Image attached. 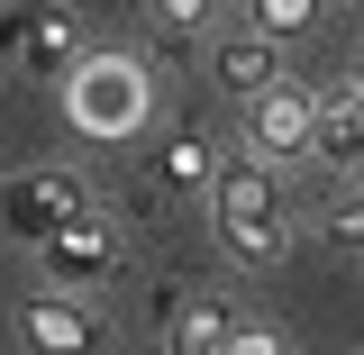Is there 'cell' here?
<instances>
[{"label": "cell", "instance_id": "cell-2", "mask_svg": "<svg viewBox=\"0 0 364 355\" xmlns=\"http://www.w3.org/2000/svg\"><path fill=\"white\" fill-rule=\"evenodd\" d=\"M64 119H73V137H91V146H119V137H136L155 119V73H146L136 55H100V46H91L82 64L64 73Z\"/></svg>", "mask_w": 364, "mask_h": 355}, {"label": "cell", "instance_id": "cell-1", "mask_svg": "<svg viewBox=\"0 0 364 355\" xmlns=\"http://www.w3.org/2000/svg\"><path fill=\"white\" fill-rule=\"evenodd\" d=\"M210 228H219V246L237 255L246 273H264L291 255V201H282V182H273V164H228L219 182H210Z\"/></svg>", "mask_w": 364, "mask_h": 355}, {"label": "cell", "instance_id": "cell-4", "mask_svg": "<svg viewBox=\"0 0 364 355\" xmlns=\"http://www.w3.org/2000/svg\"><path fill=\"white\" fill-rule=\"evenodd\" d=\"M18 346L28 355H100L109 346V319L91 292H64V282H46L18 301Z\"/></svg>", "mask_w": 364, "mask_h": 355}, {"label": "cell", "instance_id": "cell-6", "mask_svg": "<svg viewBox=\"0 0 364 355\" xmlns=\"http://www.w3.org/2000/svg\"><path fill=\"white\" fill-rule=\"evenodd\" d=\"M37 265H46V282H64V292H91V282H109V273L128 265V246H119V228L100 219V210H82L73 228H55L37 246Z\"/></svg>", "mask_w": 364, "mask_h": 355}, {"label": "cell", "instance_id": "cell-10", "mask_svg": "<svg viewBox=\"0 0 364 355\" xmlns=\"http://www.w3.org/2000/svg\"><path fill=\"white\" fill-rule=\"evenodd\" d=\"M155 182H164V191H210V182H219L210 137H200V128H173L164 146H155Z\"/></svg>", "mask_w": 364, "mask_h": 355}, {"label": "cell", "instance_id": "cell-15", "mask_svg": "<svg viewBox=\"0 0 364 355\" xmlns=\"http://www.w3.org/2000/svg\"><path fill=\"white\" fill-rule=\"evenodd\" d=\"M210 9H219V0H155V18H164V28H200Z\"/></svg>", "mask_w": 364, "mask_h": 355}, {"label": "cell", "instance_id": "cell-9", "mask_svg": "<svg viewBox=\"0 0 364 355\" xmlns=\"http://www.w3.org/2000/svg\"><path fill=\"white\" fill-rule=\"evenodd\" d=\"M210 73H219V91H237V100H255V91H273L282 83V37H264V28H228L219 37V55H210Z\"/></svg>", "mask_w": 364, "mask_h": 355}, {"label": "cell", "instance_id": "cell-7", "mask_svg": "<svg viewBox=\"0 0 364 355\" xmlns=\"http://www.w3.org/2000/svg\"><path fill=\"white\" fill-rule=\"evenodd\" d=\"M0 46H18V64H37V73H73L91 46H82V28H73V9H55V0H37L28 18H0Z\"/></svg>", "mask_w": 364, "mask_h": 355}, {"label": "cell", "instance_id": "cell-16", "mask_svg": "<svg viewBox=\"0 0 364 355\" xmlns=\"http://www.w3.org/2000/svg\"><path fill=\"white\" fill-rule=\"evenodd\" d=\"M355 91H364V73H355Z\"/></svg>", "mask_w": 364, "mask_h": 355}, {"label": "cell", "instance_id": "cell-13", "mask_svg": "<svg viewBox=\"0 0 364 355\" xmlns=\"http://www.w3.org/2000/svg\"><path fill=\"white\" fill-rule=\"evenodd\" d=\"M219 355H291V337H282V328H246V319H237Z\"/></svg>", "mask_w": 364, "mask_h": 355}, {"label": "cell", "instance_id": "cell-5", "mask_svg": "<svg viewBox=\"0 0 364 355\" xmlns=\"http://www.w3.org/2000/svg\"><path fill=\"white\" fill-rule=\"evenodd\" d=\"M310 128H318V91H301V83H273L246 100V155L273 164V174L310 164Z\"/></svg>", "mask_w": 364, "mask_h": 355}, {"label": "cell", "instance_id": "cell-3", "mask_svg": "<svg viewBox=\"0 0 364 355\" xmlns=\"http://www.w3.org/2000/svg\"><path fill=\"white\" fill-rule=\"evenodd\" d=\"M91 210V182L64 174V164H28V174L0 182V228L18 237V246H46L55 228H73Z\"/></svg>", "mask_w": 364, "mask_h": 355}, {"label": "cell", "instance_id": "cell-14", "mask_svg": "<svg viewBox=\"0 0 364 355\" xmlns=\"http://www.w3.org/2000/svg\"><path fill=\"white\" fill-rule=\"evenodd\" d=\"M318 228H328V246H364V191H355V201H337Z\"/></svg>", "mask_w": 364, "mask_h": 355}, {"label": "cell", "instance_id": "cell-11", "mask_svg": "<svg viewBox=\"0 0 364 355\" xmlns=\"http://www.w3.org/2000/svg\"><path fill=\"white\" fill-rule=\"evenodd\" d=\"M228 328H237V310H228V301H182V310L164 319V355H219Z\"/></svg>", "mask_w": 364, "mask_h": 355}, {"label": "cell", "instance_id": "cell-12", "mask_svg": "<svg viewBox=\"0 0 364 355\" xmlns=\"http://www.w3.org/2000/svg\"><path fill=\"white\" fill-rule=\"evenodd\" d=\"M246 28H264V37L301 46V37L318 28V0H246Z\"/></svg>", "mask_w": 364, "mask_h": 355}, {"label": "cell", "instance_id": "cell-8", "mask_svg": "<svg viewBox=\"0 0 364 355\" xmlns=\"http://www.w3.org/2000/svg\"><path fill=\"white\" fill-rule=\"evenodd\" d=\"M310 164H328V174H364V91L355 83H328V91H318Z\"/></svg>", "mask_w": 364, "mask_h": 355}]
</instances>
